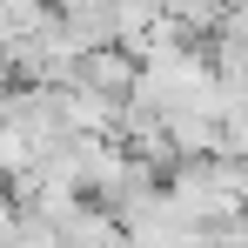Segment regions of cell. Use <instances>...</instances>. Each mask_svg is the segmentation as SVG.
Listing matches in <instances>:
<instances>
[{"mask_svg":"<svg viewBox=\"0 0 248 248\" xmlns=\"http://www.w3.org/2000/svg\"><path fill=\"white\" fill-rule=\"evenodd\" d=\"M134 54L127 47H87L74 54V67H67V81L61 87H81V94H101V101H127L134 94Z\"/></svg>","mask_w":248,"mask_h":248,"instance_id":"6da1fadb","label":"cell"}]
</instances>
